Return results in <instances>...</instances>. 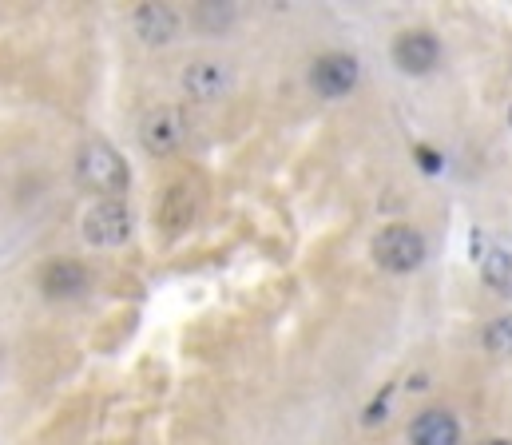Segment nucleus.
Instances as JSON below:
<instances>
[{"label":"nucleus","instance_id":"f257e3e1","mask_svg":"<svg viewBox=\"0 0 512 445\" xmlns=\"http://www.w3.org/2000/svg\"><path fill=\"white\" fill-rule=\"evenodd\" d=\"M76 175L96 195H120L128 187V163L120 159V151L112 148V144H104V140H92V144L80 148Z\"/></svg>","mask_w":512,"mask_h":445},{"label":"nucleus","instance_id":"f03ea898","mask_svg":"<svg viewBox=\"0 0 512 445\" xmlns=\"http://www.w3.org/2000/svg\"><path fill=\"white\" fill-rule=\"evenodd\" d=\"M374 259L382 263L385 271H413V267H421V259H425V239L413 231V227H385L382 235L374 239Z\"/></svg>","mask_w":512,"mask_h":445},{"label":"nucleus","instance_id":"7ed1b4c3","mask_svg":"<svg viewBox=\"0 0 512 445\" xmlns=\"http://www.w3.org/2000/svg\"><path fill=\"white\" fill-rule=\"evenodd\" d=\"M128 231H131V215L120 199H104V203H96L84 215V235L96 247H116V243L128 239Z\"/></svg>","mask_w":512,"mask_h":445},{"label":"nucleus","instance_id":"20e7f679","mask_svg":"<svg viewBox=\"0 0 512 445\" xmlns=\"http://www.w3.org/2000/svg\"><path fill=\"white\" fill-rule=\"evenodd\" d=\"M195 187L191 183H171L167 191H163V199H159V211H155V223L175 239V235H183L191 223H195Z\"/></svg>","mask_w":512,"mask_h":445},{"label":"nucleus","instance_id":"39448f33","mask_svg":"<svg viewBox=\"0 0 512 445\" xmlns=\"http://www.w3.org/2000/svg\"><path fill=\"white\" fill-rule=\"evenodd\" d=\"M314 88L322 92V96H346L354 84H358V64H354V56H342V52H330V56H322L318 64H314Z\"/></svg>","mask_w":512,"mask_h":445},{"label":"nucleus","instance_id":"423d86ee","mask_svg":"<svg viewBox=\"0 0 512 445\" xmlns=\"http://www.w3.org/2000/svg\"><path fill=\"white\" fill-rule=\"evenodd\" d=\"M139 136H143V148L151 151V155H167V151H175L183 144V120H179V112L159 108V112H151L143 120Z\"/></svg>","mask_w":512,"mask_h":445},{"label":"nucleus","instance_id":"0eeeda50","mask_svg":"<svg viewBox=\"0 0 512 445\" xmlns=\"http://www.w3.org/2000/svg\"><path fill=\"white\" fill-rule=\"evenodd\" d=\"M40 287L48 298H76L88 287V271L76 259H52L40 275Z\"/></svg>","mask_w":512,"mask_h":445},{"label":"nucleus","instance_id":"6e6552de","mask_svg":"<svg viewBox=\"0 0 512 445\" xmlns=\"http://www.w3.org/2000/svg\"><path fill=\"white\" fill-rule=\"evenodd\" d=\"M393 60L401 64V72L421 76V72H429L437 64V40L429 32H405L397 40V48H393Z\"/></svg>","mask_w":512,"mask_h":445},{"label":"nucleus","instance_id":"1a4fd4ad","mask_svg":"<svg viewBox=\"0 0 512 445\" xmlns=\"http://www.w3.org/2000/svg\"><path fill=\"white\" fill-rule=\"evenodd\" d=\"M409 438H413V445H457L461 442V430H457L453 414H445V410H425V414L409 426Z\"/></svg>","mask_w":512,"mask_h":445},{"label":"nucleus","instance_id":"9d476101","mask_svg":"<svg viewBox=\"0 0 512 445\" xmlns=\"http://www.w3.org/2000/svg\"><path fill=\"white\" fill-rule=\"evenodd\" d=\"M135 28H139L143 40L163 44V40H171V32H175V16H171V8H163V4H143V8L135 12Z\"/></svg>","mask_w":512,"mask_h":445},{"label":"nucleus","instance_id":"9b49d317","mask_svg":"<svg viewBox=\"0 0 512 445\" xmlns=\"http://www.w3.org/2000/svg\"><path fill=\"white\" fill-rule=\"evenodd\" d=\"M183 84H187V92H191V96L211 100V96L223 88V68H215V64H195V68H187Z\"/></svg>","mask_w":512,"mask_h":445},{"label":"nucleus","instance_id":"f8f14e48","mask_svg":"<svg viewBox=\"0 0 512 445\" xmlns=\"http://www.w3.org/2000/svg\"><path fill=\"white\" fill-rule=\"evenodd\" d=\"M485 279H489V287H497L501 295H512V255L489 251V259H485Z\"/></svg>","mask_w":512,"mask_h":445},{"label":"nucleus","instance_id":"ddd939ff","mask_svg":"<svg viewBox=\"0 0 512 445\" xmlns=\"http://www.w3.org/2000/svg\"><path fill=\"white\" fill-rule=\"evenodd\" d=\"M489 346L493 350H512V318H501L489 326Z\"/></svg>","mask_w":512,"mask_h":445},{"label":"nucleus","instance_id":"4468645a","mask_svg":"<svg viewBox=\"0 0 512 445\" xmlns=\"http://www.w3.org/2000/svg\"><path fill=\"white\" fill-rule=\"evenodd\" d=\"M417 159L425 163V171H441V159H437V155H433L429 148H417Z\"/></svg>","mask_w":512,"mask_h":445},{"label":"nucleus","instance_id":"2eb2a0df","mask_svg":"<svg viewBox=\"0 0 512 445\" xmlns=\"http://www.w3.org/2000/svg\"><path fill=\"white\" fill-rule=\"evenodd\" d=\"M485 445H509V442H485Z\"/></svg>","mask_w":512,"mask_h":445}]
</instances>
